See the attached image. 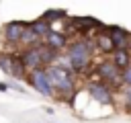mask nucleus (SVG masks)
I'll return each instance as SVG.
<instances>
[{
	"instance_id": "f3484780",
	"label": "nucleus",
	"mask_w": 131,
	"mask_h": 123,
	"mask_svg": "<svg viewBox=\"0 0 131 123\" xmlns=\"http://www.w3.org/2000/svg\"><path fill=\"white\" fill-rule=\"evenodd\" d=\"M123 96H125V102H127V111H131V88H125Z\"/></svg>"
},
{
	"instance_id": "9d476101",
	"label": "nucleus",
	"mask_w": 131,
	"mask_h": 123,
	"mask_svg": "<svg viewBox=\"0 0 131 123\" xmlns=\"http://www.w3.org/2000/svg\"><path fill=\"white\" fill-rule=\"evenodd\" d=\"M94 49H98L102 55H111L113 51H115V47H113V41H111V37H108V33H106V29L104 31H98L96 35H94Z\"/></svg>"
},
{
	"instance_id": "6ab92c4d",
	"label": "nucleus",
	"mask_w": 131,
	"mask_h": 123,
	"mask_svg": "<svg viewBox=\"0 0 131 123\" xmlns=\"http://www.w3.org/2000/svg\"><path fill=\"white\" fill-rule=\"evenodd\" d=\"M127 51L131 53V35H129V39H127Z\"/></svg>"
},
{
	"instance_id": "dca6fc26",
	"label": "nucleus",
	"mask_w": 131,
	"mask_h": 123,
	"mask_svg": "<svg viewBox=\"0 0 131 123\" xmlns=\"http://www.w3.org/2000/svg\"><path fill=\"white\" fill-rule=\"evenodd\" d=\"M121 84H123L125 88H131V66L121 72Z\"/></svg>"
},
{
	"instance_id": "a211bd4d",
	"label": "nucleus",
	"mask_w": 131,
	"mask_h": 123,
	"mask_svg": "<svg viewBox=\"0 0 131 123\" xmlns=\"http://www.w3.org/2000/svg\"><path fill=\"white\" fill-rule=\"evenodd\" d=\"M0 90H2V92L8 90V84H6V82H0Z\"/></svg>"
},
{
	"instance_id": "39448f33",
	"label": "nucleus",
	"mask_w": 131,
	"mask_h": 123,
	"mask_svg": "<svg viewBox=\"0 0 131 123\" xmlns=\"http://www.w3.org/2000/svg\"><path fill=\"white\" fill-rule=\"evenodd\" d=\"M27 27H29L27 20H10V23H6L2 27V41L8 47L20 45V39H23V33H25Z\"/></svg>"
},
{
	"instance_id": "ddd939ff",
	"label": "nucleus",
	"mask_w": 131,
	"mask_h": 123,
	"mask_svg": "<svg viewBox=\"0 0 131 123\" xmlns=\"http://www.w3.org/2000/svg\"><path fill=\"white\" fill-rule=\"evenodd\" d=\"M41 20H45L47 25H53V23H57V20H68V12L61 10V8H51V10H45V12H43Z\"/></svg>"
},
{
	"instance_id": "f257e3e1",
	"label": "nucleus",
	"mask_w": 131,
	"mask_h": 123,
	"mask_svg": "<svg viewBox=\"0 0 131 123\" xmlns=\"http://www.w3.org/2000/svg\"><path fill=\"white\" fill-rule=\"evenodd\" d=\"M66 53L68 57H57V66L70 70L72 74H86L90 68H92V59H94V43L84 37V39H76V41H70L68 47H66Z\"/></svg>"
},
{
	"instance_id": "0eeeda50",
	"label": "nucleus",
	"mask_w": 131,
	"mask_h": 123,
	"mask_svg": "<svg viewBox=\"0 0 131 123\" xmlns=\"http://www.w3.org/2000/svg\"><path fill=\"white\" fill-rule=\"evenodd\" d=\"M37 45H39V43H37ZM37 45H33V47H23V51L18 53V59H20V64L25 66L27 72L43 70V68H45V66H43V59H41V53H39V49H37Z\"/></svg>"
},
{
	"instance_id": "6e6552de",
	"label": "nucleus",
	"mask_w": 131,
	"mask_h": 123,
	"mask_svg": "<svg viewBox=\"0 0 131 123\" xmlns=\"http://www.w3.org/2000/svg\"><path fill=\"white\" fill-rule=\"evenodd\" d=\"M49 49H53L55 53H61V51H66V47H68V43H70V39H68V35L63 33V31H55V29H51L43 39H41Z\"/></svg>"
},
{
	"instance_id": "9b49d317",
	"label": "nucleus",
	"mask_w": 131,
	"mask_h": 123,
	"mask_svg": "<svg viewBox=\"0 0 131 123\" xmlns=\"http://www.w3.org/2000/svg\"><path fill=\"white\" fill-rule=\"evenodd\" d=\"M108 57H111V61H113L121 72H123L125 68H129V66H131V53H129L127 49H115Z\"/></svg>"
},
{
	"instance_id": "423d86ee",
	"label": "nucleus",
	"mask_w": 131,
	"mask_h": 123,
	"mask_svg": "<svg viewBox=\"0 0 131 123\" xmlns=\"http://www.w3.org/2000/svg\"><path fill=\"white\" fill-rule=\"evenodd\" d=\"M27 84L31 88H35L37 92H41L43 96H53V88L49 84V78L45 74V68L43 70H33V72H27Z\"/></svg>"
},
{
	"instance_id": "1a4fd4ad",
	"label": "nucleus",
	"mask_w": 131,
	"mask_h": 123,
	"mask_svg": "<svg viewBox=\"0 0 131 123\" xmlns=\"http://www.w3.org/2000/svg\"><path fill=\"white\" fill-rule=\"evenodd\" d=\"M106 33H108L115 49H127V39H129V35H131L127 29L115 27V25H106Z\"/></svg>"
},
{
	"instance_id": "4468645a",
	"label": "nucleus",
	"mask_w": 131,
	"mask_h": 123,
	"mask_svg": "<svg viewBox=\"0 0 131 123\" xmlns=\"http://www.w3.org/2000/svg\"><path fill=\"white\" fill-rule=\"evenodd\" d=\"M29 27H31V31L39 37V39H43L49 31H51V25H47L45 20H41V18H37V20H33V23H29Z\"/></svg>"
},
{
	"instance_id": "7ed1b4c3",
	"label": "nucleus",
	"mask_w": 131,
	"mask_h": 123,
	"mask_svg": "<svg viewBox=\"0 0 131 123\" xmlns=\"http://www.w3.org/2000/svg\"><path fill=\"white\" fill-rule=\"evenodd\" d=\"M94 74L98 76L100 82L108 84L111 88H119L121 86V70L111 61V57H102L94 64Z\"/></svg>"
},
{
	"instance_id": "f8f14e48",
	"label": "nucleus",
	"mask_w": 131,
	"mask_h": 123,
	"mask_svg": "<svg viewBox=\"0 0 131 123\" xmlns=\"http://www.w3.org/2000/svg\"><path fill=\"white\" fill-rule=\"evenodd\" d=\"M14 64H16V53L14 51H0V70L8 76H14Z\"/></svg>"
},
{
	"instance_id": "20e7f679",
	"label": "nucleus",
	"mask_w": 131,
	"mask_h": 123,
	"mask_svg": "<svg viewBox=\"0 0 131 123\" xmlns=\"http://www.w3.org/2000/svg\"><path fill=\"white\" fill-rule=\"evenodd\" d=\"M86 90H88V94L98 102V105H113L115 102V92H113V88L108 86V84H104V82H100V80H90L88 84H86Z\"/></svg>"
},
{
	"instance_id": "f03ea898",
	"label": "nucleus",
	"mask_w": 131,
	"mask_h": 123,
	"mask_svg": "<svg viewBox=\"0 0 131 123\" xmlns=\"http://www.w3.org/2000/svg\"><path fill=\"white\" fill-rule=\"evenodd\" d=\"M45 74L49 78V84L53 88L55 98L66 100V98H72L76 94V76L70 70L57 66V64H51V66L45 68Z\"/></svg>"
},
{
	"instance_id": "2eb2a0df",
	"label": "nucleus",
	"mask_w": 131,
	"mask_h": 123,
	"mask_svg": "<svg viewBox=\"0 0 131 123\" xmlns=\"http://www.w3.org/2000/svg\"><path fill=\"white\" fill-rule=\"evenodd\" d=\"M37 43H41V39L31 31V27H27V29H25V33H23L20 45H23V47H33V45H37Z\"/></svg>"
}]
</instances>
